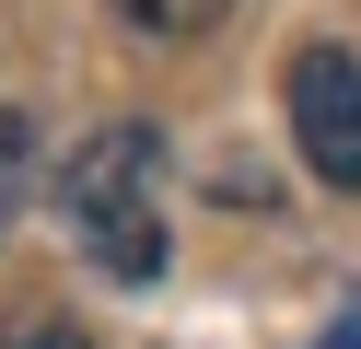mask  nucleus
Segmentation results:
<instances>
[{"label":"nucleus","mask_w":361,"mask_h":349,"mask_svg":"<svg viewBox=\"0 0 361 349\" xmlns=\"http://www.w3.org/2000/svg\"><path fill=\"white\" fill-rule=\"evenodd\" d=\"M59 221L105 279H164V128L117 116L59 163Z\"/></svg>","instance_id":"1"},{"label":"nucleus","mask_w":361,"mask_h":349,"mask_svg":"<svg viewBox=\"0 0 361 349\" xmlns=\"http://www.w3.org/2000/svg\"><path fill=\"white\" fill-rule=\"evenodd\" d=\"M24 186H35V128H24L12 105H0V221L24 209Z\"/></svg>","instance_id":"4"},{"label":"nucleus","mask_w":361,"mask_h":349,"mask_svg":"<svg viewBox=\"0 0 361 349\" xmlns=\"http://www.w3.org/2000/svg\"><path fill=\"white\" fill-rule=\"evenodd\" d=\"M291 140L326 186H361V59L350 47H303L291 59Z\"/></svg>","instance_id":"2"},{"label":"nucleus","mask_w":361,"mask_h":349,"mask_svg":"<svg viewBox=\"0 0 361 349\" xmlns=\"http://www.w3.org/2000/svg\"><path fill=\"white\" fill-rule=\"evenodd\" d=\"M326 349H361V302H350V314H338V338H326Z\"/></svg>","instance_id":"6"},{"label":"nucleus","mask_w":361,"mask_h":349,"mask_svg":"<svg viewBox=\"0 0 361 349\" xmlns=\"http://www.w3.org/2000/svg\"><path fill=\"white\" fill-rule=\"evenodd\" d=\"M0 349H94V338H82L71 314H12V326H0Z\"/></svg>","instance_id":"5"},{"label":"nucleus","mask_w":361,"mask_h":349,"mask_svg":"<svg viewBox=\"0 0 361 349\" xmlns=\"http://www.w3.org/2000/svg\"><path fill=\"white\" fill-rule=\"evenodd\" d=\"M128 23H140V35H210L221 12H233V0H117Z\"/></svg>","instance_id":"3"}]
</instances>
